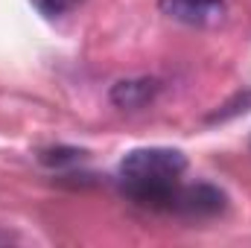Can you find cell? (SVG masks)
Here are the masks:
<instances>
[{"instance_id":"2","label":"cell","mask_w":251,"mask_h":248,"mask_svg":"<svg viewBox=\"0 0 251 248\" xmlns=\"http://www.w3.org/2000/svg\"><path fill=\"white\" fill-rule=\"evenodd\" d=\"M225 207H228V196L213 184H178L170 201V213L190 216V219L219 216Z\"/></svg>"},{"instance_id":"7","label":"cell","mask_w":251,"mask_h":248,"mask_svg":"<svg viewBox=\"0 0 251 248\" xmlns=\"http://www.w3.org/2000/svg\"><path fill=\"white\" fill-rule=\"evenodd\" d=\"M85 0H32V6L47 15V18H64L67 12H73L76 6H82Z\"/></svg>"},{"instance_id":"5","label":"cell","mask_w":251,"mask_h":248,"mask_svg":"<svg viewBox=\"0 0 251 248\" xmlns=\"http://www.w3.org/2000/svg\"><path fill=\"white\" fill-rule=\"evenodd\" d=\"M249 111H251V88H246V91L234 94L228 102L216 105V111H210L204 117V123H228V120H234L240 114H249Z\"/></svg>"},{"instance_id":"1","label":"cell","mask_w":251,"mask_h":248,"mask_svg":"<svg viewBox=\"0 0 251 248\" xmlns=\"http://www.w3.org/2000/svg\"><path fill=\"white\" fill-rule=\"evenodd\" d=\"M184 170H187V158L178 149H167V146L131 149L120 161V187L134 204L170 213L173 193L181 184Z\"/></svg>"},{"instance_id":"3","label":"cell","mask_w":251,"mask_h":248,"mask_svg":"<svg viewBox=\"0 0 251 248\" xmlns=\"http://www.w3.org/2000/svg\"><path fill=\"white\" fill-rule=\"evenodd\" d=\"M158 6L167 18L199 29L219 26L228 15L225 0H158Z\"/></svg>"},{"instance_id":"6","label":"cell","mask_w":251,"mask_h":248,"mask_svg":"<svg viewBox=\"0 0 251 248\" xmlns=\"http://www.w3.org/2000/svg\"><path fill=\"white\" fill-rule=\"evenodd\" d=\"M82 158H85V152L76 146H53V149H41V155H38V161L47 167H76Z\"/></svg>"},{"instance_id":"4","label":"cell","mask_w":251,"mask_h":248,"mask_svg":"<svg viewBox=\"0 0 251 248\" xmlns=\"http://www.w3.org/2000/svg\"><path fill=\"white\" fill-rule=\"evenodd\" d=\"M158 94H161V82L158 79L137 76V79H120V82H114L108 99L117 108H123V111H137V108H146Z\"/></svg>"}]
</instances>
